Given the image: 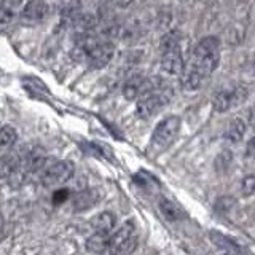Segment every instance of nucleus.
Returning <instances> with one entry per match:
<instances>
[{"label":"nucleus","instance_id":"obj_27","mask_svg":"<svg viewBox=\"0 0 255 255\" xmlns=\"http://www.w3.org/2000/svg\"><path fill=\"white\" fill-rule=\"evenodd\" d=\"M225 255H239V254H236V252H227Z\"/></svg>","mask_w":255,"mask_h":255},{"label":"nucleus","instance_id":"obj_14","mask_svg":"<svg viewBox=\"0 0 255 255\" xmlns=\"http://www.w3.org/2000/svg\"><path fill=\"white\" fill-rule=\"evenodd\" d=\"M91 225L96 230V233L109 235L110 230H114V227H115V217L110 212H101L93 219Z\"/></svg>","mask_w":255,"mask_h":255},{"label":"nucleus","instance_id":"obj_10","mask_svg":"<svg viewBox=\"0 0 255 255\" xmlns=\"http://www.w3.org/2000/svg\"><path fill=\"white\" fill-rule=\"evenodd\" d=\"M99 199V193L96 190H83V191H78V193L75 195L74 198V211L77 212H82V211H86L90 209V207H93L96 203H98Z\"/></svg>","mask_w":255,"mask_h":255},{"label":"nucleus","instance_id":"obj_8","mask_svg":"<svg viewBox=\"0 0 255 255\" xmlns=\"http://www.w3.org/2000/svg\"><path fill=\"white\" fill-rule=\"evenodd\" d=\"M42 172V183L45 187H54L72 179L75 172V167L70 161H54L51 164H45Z\"/></svg>","mask_w":255,"mask_h":255},{"label":"nucleus","instance_id":"obj_13","mask_svg":"<svg viewBox=\"0 0 255 255\" xmlns=\"http://www.w3.org/2000/svg\"><path fill=\"white\" fill-rule=\"evenodd\" d=\"M21 164V156L18 153H6L0 156V177L8 179Z\"/></svg>","mask_w":255,"mask_h":255},{"label":"nucleus","instance_id":"obj_5","mask_svg":"<svg viewBox=\"0 0 255 255\" xmlns=\"http://www.w3.org/2000/svg\"><path fill=\"white\" fill-rule=\"evenodd\" d=\"M179 131H180V118L174 115L166 117L156 125L153 134H151V145L156 147L158 150L167 148L179 135Z\"/></svg>","mask_w":255,"mask_h":255},{"label":"nucleus","instance_id":"obj_1","mask_svg":"<svg viewBox=\"0 0 255 255\" xmlns=\"http://www.w3.org/2000/svg\"><path fill=\"white\" fill-rule=\"evenodd\" d=\"M220 61V42L217 37H204L196 43L187 64L182 69V86L195 91L217 69Z\"/></svg>","mask_w":255,"mask_h":255},{"label":"nucleus","instance_id":"obj_11","mask_svg":"<svg viewBox=\"0 0 255 255\" xmlns=\"http://www.w3.org/2000/svg\"><path fill=\"white\" fill-rule=\"evenodd\" d=\"M158 207H159V211H161L163 214V217L166 220H169V222H175V220H180L183 217V211L180 209V207L175 204L174 201H171L169 198H166V196H161L159 198V201H158Z\"/></svg>","mask_w":255,"mask_h":255},{"label":"nucleus","instance_id":"obj_7","mask_svg":"<svg viewBox=\"0 0 255 255\" xmlns=\"http://www.w3.org/2000/svg\"><path fill=\"white\" fill-rule=\"evenodd\" d=\"M247 96H249V91H247L246 86L241 85L222 90L214 98V110L219 112V114H225V112L239 107L243 102H246Z\"/></svg>","mask_w":255,"mask_h":255},{"label":"nucleus","instance_id":"obj_22","mask_svg":"<svg viewBox=\"0 0 255 255\" xmlns=\"http://www.w3.org/2000/svg\"><path fill=\"white\" fill-rule=\"evenodd\" d=\"M69 196H70V191L67 188H59V190H56L53 193V203L56 206H59L62 203H66L69 199Z\"/></svg>","mask_w":255,"mask_h":255},{"label":"nucleus","instance_id":"obj_25","mask_svg":"<svg viewBox=\"0 0 255 255\" xmlns=\"http://www.w3.org/2000/svg\"><path fill=\"white\" fill-rule=\"evenodd\" d=\"M134 2V0H115V3L118 5V6H122V8H125V6H128V5H131Z\"/></svg>","mask_w":255,"mask_h":255},{"label":"nucleus","instance_id":"obj_26","mask_svg":"<svg viewBox=\"0 0 255 255\" xmlns=\"http://www.w3.org/2000/svg\"><path fill=\"white\" fill-rule=\"evenodd\" d=\"M252 140H249V145H247V156H252V151H254V148H252Z\"/></svg>","mask_w":255,"mask_h":255},{"label":"nucleus","instance_id":"obj_2","mask_svg":"<svg viewBox=\"0 0 255 255\" xmlns=\"http://www.w3.org/2000/svg\"><path fill=\"white\" fill-rule=\"evenodd\" d=\"M172 90L171 86L164 83L161 78H147L145 90L140 94L135 107V114L140 118H150L156 115L164 106L171 102Z\"/></svg>","mask_w":255,"mask_h":255},{"label":"nucleus","instance_id":"obj_15","mask_svg":"<svg viewBox=\"0 0 255 255\" xmlns=\"http://www.w3.org/2000/svg\"><path fill=\"white\" fill-rule=\"evenodd\" d=\"M107 247H109V236L106 233H94L91 238H88V241H86V249L94 254L106 252Z\"/></svg>","mask_w":255,"mask_h":255},{"label":"nucleus","instance_id":"obj_9","mask_svg":"<svg viewBox=\"0 0 255 255\" xmlns=\"http://www.w3.org/2000/svg\"><path fill=\"white\" fill-rule=\"evenodd\" d=\"M48 13V5L43 0H29L19 13V18L24 22H40L45 19Z\"/></svg>","mask_w":255,"mask_h":255},{"label":"nucleus","instance_id":"obj_12","mask_svg":"<svg viewBox=\"0 0 255 255\" xmlns=\"http://www.w3.org/2000/svg\"><path fill=\"white\" fill-rule=\"evenodd\" d=\"M145 82H147V78L139 77V75L129 78L123 86V96L129 101L139 98V96L143 93V90H145Z\"/></svg>","mask_w":255,"mask_h":255},{"label":"nucleus","instance_id":"obj_23","mask_svg":"<svg viewBox=\"0 0 255 255\" xmlns=\"http://www.w3.org/2000/svg\"><path fill=\"white\" fill-rule=\"evenodd\" d=\"M14 11L11 10H8V8L2 6L0 5V24H8V22H11L13 18H14Z\"/></svg>","mask_w":255,"mask_h":255},{"label":"nucleus","instance_id":"obj_16","mask_svg":"<svg viewBox=\"0 0 255 255\" xmlns=\"http://www.w3.org/2000/svg\"><path fill=\"white\" fill-rule=\"evenodd\" d=\"M246 132V125L243 118H236L233 123L230 125L228 131L225 132V140L231 143H238L243 139V135Z\"/></svg>","mask_w":255,"mask_h":255},{"label":"nucleus","instance_id":"obj_24","mask_svg":"<svg viewBox=\"0 0 255 255\" xmlns=\"http://www.w3.org/2000/svg\"><path fill=\"white\" fill-rule=\"evenodd\" d=\"M21 3H22V0H2V2H0V5L8 8V10L14 11V13H16V8L21 6Z\"/></svg>","mask_w":255,"mask_h":255},{"label":"nucleus","instance_id":"obj_19","mask_svg":"<svg viewBox=\"0 0 255 255\" xmlns=\"http://www.w3.org/2000/svg\"><path fill=\"white\" fill-rule=\"evenodd\" d=\"M235 204H236V199L233 196H220L217 201H215L214 209L217 212H220V214H227V212H230L231 209H233Z\"/></svg>","mask_w":255,"mask_h":255},{"label":"nucleus","instance_id":"obj_3","mask_svg":"<svg viewBox=\"0 0 255 255\" xmlns=\"http://www.w3.org/2000/svg\"><path fill=\"white\" fill-rule=\"evenodd\" d=\"M75 46L82 50L83 59H86L93 69L106 67L115 53L114 43L110 40L90 34V32H80Z\"/></svg>","mask_w":255,"mask_h":255},{"label":"nucleus","instance_id":"obj_18","mask_svg":"<svg viewBox=\"0 0 255 255\" xmlns=\"http://www.w3.org/2000/svg\"><path fill=\"white\" fill-rule=\"evenodd\" d=\"M16 139H18V132H16V129L13 126H3L0 128V147L3 148H8L14 145Z\"/></svg>","mask_w":255,"mask_h":255},{"label":"nucleus","instance_id":"obj_17","mask_svg":"<svg viewBox=\"0 0 255 255\" xmlns=\"http://www.w3.org/2000/svg\"><path fill=\"white\" fill-rule=\"evenodd\" d=\"M209 236H211L212 243H214L215 246H217V247H222V249H225L227 252H236V254L241 252V247H239L235 241H231L230 238L223 236L222 233H217V231H211Z\"/></svg>","mask_w":255,"mask_h":255},{"label":"nucleus","instance_id":"obj_21","mask_svg":"<svg viewBox=\"0 0 255 255\" xmlns=\"http://www.w3.org/2000/svg\"><path fill=\"white\" fill-rule=\"evenodd\" d=\"M254 190H255V177L252 174H249V175H246L241 182V191L244 196H252Z\"/></svg>","mask_w":255,"mask_h":255},{"label":"nucleus","instance_id":"obj_6","mask_svg":"<svg viewBox=\"0 0 255 255\" xmlns=\"http://www.w3.org/2000/svg\"><path fill=\"white\" fill-rule=\"evenodd\" d=\"M137 246V238L134 235V223L126 222L115 231V235L109 238V247L115 255H129Z\"/></svg>","mask_w":255,"mask_h":255},{"label":"nucleus","instance_id":"obj_20","mask_svg":"<svg viewBox=\"0 0 255 255\" xmlns=\"http://www.w3.org/2000/svg\"><path fill=\"white\" fill-rule=\"evenodd\" d=\"M231 159H233L231 151H223V153H220L217 159H215V167H217L219 171H227L231 164Z\"/></svg>","mask_w":255,"mask_h":255},{"label":"nucleus","instance_id":"obj_4","mask_svg":"<svg viewBox=\"0 0 255 255\" xmlns=\"http://www.w3.org/2000/svg\"><path fill=\"white\" fill-rule=\"evenodd\" d=\"M183 58L180 53V35L169 32L161 40V69L169 75H179L183 69Z\"/></svg>","mask_w":255,"mask_h":255}]
</instances>
